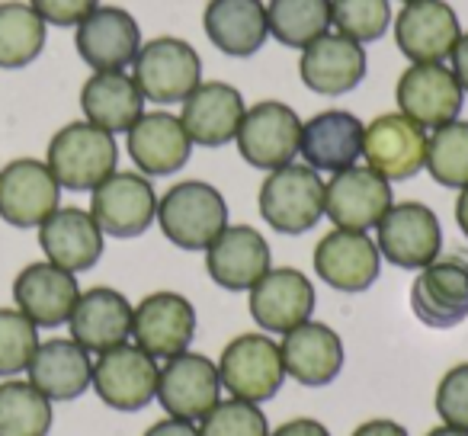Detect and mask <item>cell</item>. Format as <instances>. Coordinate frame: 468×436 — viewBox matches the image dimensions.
<instances>
[{
    "label": "cell",
    "instance_id": "obj_1",
    "mask_svg": "<svg viewBox=\"0 0 468 436\" xmlns=\"http://www.w3.org/2000/svg\"><path fill=\"white\" fill-rule=\"evenodd\" d=\"M157 225L180 250H206L228 229L225 196L202 180H183L157 199Z\"/></svg>",
    "mask_w": 468,
    "mask_h": 436
},
{
    "label": "cell",
    "instance_id": "obj_2",
    "mask_svg": "<svg viewBox=\"0 0 468 436\" xmlns=\"http://www.w3.org/2000/svg\"><path fill=\"white\" fill-rule=\"evenodd\" d=\"M46 164L58 180V186L74 189V193H87V189L93 193L106 176L116 174V135L97 129L87 119L84 122H68L48 142Z\"/></svg>",
    "mask_w": 468,
    "mask_h": 436
},
{
    "label": "cell",
    "instance_id": "obj_3",
    "mask_svg": "<svg viewBox=\"0 0 468 436\" xmlns=\"http://www.w3.org/2000/svg\"><path fill=\"white\" fill-rule=\"evenodd\" d=\"M257 199L263 222L280 235H305L324 218V180L308 164L270 170Z\"/></svg>",
    "mask_w": 468,
    "mask_h": 436
},
{
    "label": "cell",
    "instance_id": "obj_4",
    "mask_svg": "<svg viewBox=\"0 0 468 436\" xmlns=\"http://www.w3.org/2000/svg\"><path fill=\"white\" fill-rule=\"evenodd\" d=\"M132 68H135L132 80L138 84L142 97L161 106L183 103L202 84L199 52L189 42L174 39V36L144 42L138 48L135 61H132Z\"/></svg>",
    "mask_w": 468,
    "mask_h": 436
},
{
    "label": "cell",
    "instance_id": "obj_5",
    "mask_svg": "<svg viewBox=\"0 0 468 436\" xmlns=\"http://www.w3.org/2000/svg\"><path fill=\"white\" fill-rule=\"evenodd\" d=\"M410 286V312L433 331H449L468 318V254L449 250L417 270Z\"/></svg>",
    "mask_w": 468,
    "mask_h": 436
},
{
    "label": "cell",
    "instance_id": "obj_6",
    "mask_svg": "<svg viewBox=\"0 0 468 436\" xmlns=\"http://www.w3.org/2000/svg\"><path fill=\"white\" fill-rule=\"evenodd\" d=\"M218 376L221 388L231 391L238 401H270L282 388V378H286L280 344H273L267 334L234 337L218 356Z\"/></svg>",
    "mask_w": 468,
    "mask_h": 436
},
{
    "label": "cell",
    "instance_id": "obj_7",
    "mask_svg": "<svg viewBox=\"0 0 468 436\" xmlns=\"http://www.w3.org/2000/svg\"><path fill=\"white\" fill-rule=\"evenodd\" d=\"M376 231L378 254L398 270H423L442 254L440 218L423 202H391Z\"/></svg>",
    "mask_w": 468,
    "mask_h": 436
},
{
    "label": "cell",
    "instance_id": "obj_8",
    "mask_svg": "<svg viewBox=\"0 0 468 436\" xmlns=\"http://www.w3.org/2000/svg\"><path fill=\"white\" fill-rule=\"evenodd\" d=\"M241 157L257 170H280L295 164L302 142V119L292 106L280 100H263L250 106L234 135Z\"/></svg>",
    "mask_w": 468,
    "mask_h": 436
},
{
    "label": "cell",
    "instance_id": "obj_9",
    "mask_svg": "<svg viewBox=\"0 0 468 436\" xmlns=\"http://www.w3.org/2000/svg\"><path fill=\"white\" fill-rule=\"evenodd\" d=\"M90 215L103 235L138 238L157 218V193L144 174L116 170L110 174L90 199Z\"/></svg>",
    "mask_w": 468,
    "mask_h": 436
},
{
    "label": "cell",
    "instance_id": "obj_10",
    "mask_svg": "<svg viewBox=\"0 0 468 436\" xmlns=\"http://www.w3.org/2000/svg\"><path fill=\"white\" fill-rule=\"evenodd\" d=\"M157 359L142 346H112L93 363V391L112 410H142L157 395Z\"/></svg>",
    "mask_w": 468,
    "mask_h": 436
},
{
    "label": "cell",
    "instance_id": "obj_11",
    "mask_svg": "<svg viewBox=\"0 0 468 436\" xmlns=\"http://www.w3.org/2000/svg\"><path fill=\"white\" fill-rule=\"evenodd\" d=\"M391 183L378 176L372 167H346L324 183V215L334 229L344 231H369L382 222L391 208Z\"/></svg>",
    "mask_w": 468,
    "mask_h": 436
},
{
    "label": "cell",
    "instance_id": "obj_12",
    "mask_svg": "<svg viewBox=\"0 0 468 436\" xmlns=\"http://www.w3.org/2000/svg\"><path fill=\"white\" fill-rule=\"evenodd\" d=\"M58 199L61 186L46 161L16 157L0 170V218L14 229H39Z\"/></svg>",
    "mask_w": 468,
    "mask_h": 436
},
{
    "label": "cell",
    "instance_id": "obj_13",
    "mask_svg": "<svg viewBox=\"0 0 468 436\" xmlns=\"http://www.w3.org/2000/svg\"><path fill=\"white\" fill-rule=\"evenodd\" d=\"M366 167H372L388 183L410 180L427 161V129L410 122L401 112H385L366 125L363 135Z\"/></svg>",
    "mask_w": 468,
    "mask_h": 436
},
{
    "label": "cell",
    "instance_id": "obj_14",
    "mask_svg": "<svg viewBox=\"0 0 468 436\" xmlns=\"http://www.w3.org/2000/svg\"><path fill=\"white\" fill-rule=\"evenodd\" d=\"M395 100L401 116H408L420 129L433 132L440 125L459 119L465 90H462L455 74L442 61H433V65H410L398 78Z\"/></svg>",
    "mask_w": 468,
    "mask_h": 436
},
{
    "label": "cell",
    "instance_id": "obj_15",
    "mask_svg": "<svg viewBox=\"0 0 468 436\" xmlns=\"http://www.w3.org/2000/svg\"><path fill=\"white\" fill-rule=\"evenodd\" d=\"M154 398L176 420H202L221 401L218 366L202 353H180L164 363Z\"/></svg>",
    "mask_w": 468,
    "mask_h": 436
},
{
    "label": "cell",
    "instance_id": "obj_16",
    "mask_svg": "<svg viewBox=\"0 0 468 436\" xmlns=\"http://www.w3.org/2000/svg\"><path fill=\"white\" fill-rule=\"evenodd\" d=\"M132 337L154 359H174L196 337V308L180 292H151L132 312Z\"/></svg>",
    "mask_w": 468,
    "mask_h": 436
},
{
    "label": "cell",
    "instance_id": "obj_17",
    "mask_svg": "<svg viewBox=\"0 0 468 436\" xmlns=\"http://www.w3.org/2000/svg\"><path fill=\"white\" fill-rule=\"evenodd\" d=\"M462 36L459 16L446 0H414L404 4L395 16V42L398 52L410 65H433L452 55Z\"/></svg>",
    "mask_w": 468,
    "mask_h": 436
},
{
    "label": "cell",
    "instance_id": "obj_18",
    "mask_svg": "<svg viewBox=\"0 0 468 436\" xmlns=\"http://www.w3.org/2000/svg\"><path fill=\"white\" fill-rule=\"evenodd\" d=\"M206 270L215 286L228 292H250L273 270L267 238L250 225H228L206 248Z\"/></svg>",
    "mask_w": 468,
    "mask_h": 436
},
{
    "label": "cell",
    "instance_id": "obj_19",
    "mask_svg": "<svg viewBox=\"0 0 468 436\" xmlns=\"http://www.w3.org/2000/svg\"><path fill=\"white\" fill-rule=\"evenodd\" d=\"M382 254L366 231L334 229L314 248V273L337 292H366L378 280Z\"/></svg>",
    "mask_w": 468,
    "mask_h": 436
},
{
    "label": "cell",
    "instance_id": "obj_20",
    "mask_svg": "<svg viewBox=\"0 0 468 436\" xmlns=\"http://www.w3.org/2000/svg\"><path fill=\"white\" fill-rule=\"evenodd\" d=\"M74 46L93 71H125L142 42L138 20L122 7H97L74 29Z\"/></svg>",
    "mask_w": 468,
    "mask_h": 436
},
{
    "label": "cell",
    "instance_id": "obj_21",
    "mask_svg": "<svg viewBox=\"0 0 468 436\" xmlns=\"http://www.w3.org/2000/svg\"><path fill=\"white\" fill-rule=\"evenodd\" d=\"M366 71H369L366 48L340 33H324L302 48L299 74L308 90L321 97H344L356 90L366 80Z\"/></svg>",
    "mask_w": 468,
    "mask_h": 436
},
{
    "label": "cell",
    "instance_id": "obj_22",
    "mask_svg": "<svg viewBox=\"0 0 468 436\" xmlns=\"http://www.w3.org/2000/svg\"><path fill=\"white\" fill-rule=\"evenodd\" d=\"M80 299L78 276L55 267L48 261L29 263L14 280V302L36 327L68 324L74 305Z\"/></svg>",
    "mask_w": 468,
    "mask_h": 436
},
{
    "label": "cell",
    "instance_id": "obj_23",
    "mask_svg": "<svg viewBox=\"0 0 468 436\" xmlns=\"http://www.w3.org/2000/svg\"><path fill=\"white\" fill-rule=\"evenodd\" d=\"M314 302L312 280L292 267H280L250 289V318L267 334H289L312 321Z\"/></svg>",
    "mask_w": 468,
    "mask_h": 436
},
{
    "label": "cell",
    "instance_id": "obj_24",
    "mask_svg": "<svg viewBox=\"0 0 468 436\" xmlns=\"http://www.w3.org/2000/svg\"><path fill=\"white\" fill-rule=\"evenodd\" d=\"M244 112H248V106H244L238 87L225 84V80H206L183 100L180 122L193 144L221 148V144L234 142Z\"/></svg>",
    "mask_w": 468,
    "mask_h": 436
},
{
    "label": "cell",
    "instance_id": "obj_25",
    "mask_svg": "<svg viewBox=\"0 0 468 436\" xmlns=\"http://www.w3.org/2000/svg\"><path fill=\"white\" fill-rule=\"evenodd\" d=\"M366 125L346 110H324L302 122L299 154L318 174H340L363 157Z\"/></svg>",
    "mask_w": 468,
    "mask_h": 436
},
{
    "label": "cell",
    "instance_id": "obj_26",
    "mask_svg": "<svg viewBox=\"0 0 468 436\" xmlns=\"http://www.w3.org/2000/svg\"><path fill=\"white\" fill-rule=\"evenodd\" d=\"M280 353L286 376H292L295 382L308 385V388L331 385L344 372L346 359L340 334L334 327L321 324V321H305V324L282 334Z\"/></svg>",
    "mask_w": 468,
    "mask_h": 436
},
{
    "label": "cell",
    "instance_id": "obj_27",
    "mask_svg": "<svg viewBox=\"0 0 468 436\" xmlns=\"http://www.w3.org/2000/svg\"><path fill=\"white\" fill-rule=\"evenodd\" d=\"M103 238L106 235L93 222V215L78 206H58L39 225V248L46 250V261L68 273H84L97 267V261L103 257Z\"/></svg>",
    "mask_w": 468,
    "mask_h": 436
},
{
    "label": "cell",
    "instance_id": "obj_28",
    "mask_svg": "<svg viewBox=\"0 0 468 436\" xmlns=\"http://www.w3.org/2000/svg\"><path fill=\"white\" fill-rule=\"evenodd\" d=\"M132 302L110 286H93L80 292L71 318V340L87 353H106L132 337Z\"/></svg>",
    "mask_w": 468,
    "mask_h": 436
},
{
    "label": "cell",
    "instance_id": "obj_29",
    "mask_svg": "<svg viewBox=\"0 0 468 436\" xmlns=\"http://www.w3.org/2000/svg\"><path fill=\"white\" fill-rule=\"evenodd\" d=\"M125 135H129V157L144 176L180 174L193 154V142L180 116L170 112H144Z\"/></svg>",
    "mask_w": 468,
    "mask_h": 436
},
{
    "label": "cell",
    "instance_id": "obj_30",
    "mask_svg": "<svg viewBox=\"0 0 468 436\" xmlns=\"http://www.w3.org/2000/svg\"><path fill=\"white\" fill-rule=\"evenodd\" d=\"M202 29L221 55L250 58L267 46V4L263 0H208L202 14Z\"/></svg>",
    "mask_w": 468,
    "mask_h": 436
},
{
    "label": "cell",
    "instance_id": "obj_31",
    "mask_svg": "<svg viewBox=\"0 0 468 436\" xmlns=\"http://www.w3.org/2000/svg\"><path fill=\"white\" fill-rule=\"evenodd\" d=\"M29 385L42 391L48 401H74L93 382L90 353L74 340H46L29 363Z\"/></svg>",
    "mask_w": 468,
    "mask_h": 436
},
{
    "label": "cell",
    "instance_id": "obj_32",
    "mask_svg": "<svg viewBox=\"0 0 468 436\" xmlns=\"http://www.w3.org/2000/svg\"><path fill=\"white\" fill-rule=\"evenodd\" d=\"M80 110L90 125L119 135L144 116V97L125 71H93L80 87Z\"/></svg>",
    "mask_w": 468,
    "mask_h": 436
},
{
    "label": "cell",
    "instance_id": "obj_33",
    "mask_svg": "<svg viewBox=\"0 0 468 436\" xmlns=\"http://www.w3.org/2000/svg\"><path fill=\"white\" fill-rule=\"evenodd\" d=\"M46 20L23 0L0 4V68L16 71V68L33 65L46 48Z\"/></svg>",
    "mask_w": 468,
    "mask_h": 436
},
{
    "label": "cell",
    "instance_id": "obj_34",
    "mask_svg": "<svg viewBox=\"0 0 468 436\" xmlns=\"http://www.w3.org/2000/svg\"><path fill=\"white\" fill-rule=\"evenodd\" d=\"M267 23L276 42L305 48L331 29V0H270Z\"/></svg>",
    "mask_w": 468,
    "mask_h": 436
},
{
    "label": "cell",
    "instance_id": "obj_35",
    "mask_svg": "<svg viewBox=\"0 0 468 436\" xmlns=\"http://www.w3.org/2000/svg\"><path fill=\"white\" fill-rule=\"evenodd\" d=\"M52 401L36 385L10 378L0 385V436H48Z\"/></svg>",
    "mask_w": 468,
    "mask_h": 436
},
{
    "label": "cell",
    "instance_id": "obj_36",
    "mask_svg": "<svg viewBox=\"0 0 468 436\" xmlns=\"http://www.w3.org/2000/svg\"><path fill=\"white\" fill-rule=\"evenodd\" d=\"M427 174L433 176L440 186L449 189H465L468 186V122L455 119L433 135H427V161H423Z\"/></svg>",
    "mask_w": 468,
    "mask_h": 436
},
{
    "label": "cell",
    "instance_id": "obj_37",
    "mask_svg": "<svg viewBox=\"0 0 468 436\" xmlns=\"http://www.w3.org/2000/svg\"><path fill=\"white\" fill-rule=\"evenodd\" d=\"M331 27L353 42H376L391 29L388 0H331Z\"/></svg>",
    "mask_w": 468,
    "mask_h": 436
},
{
    "label": "cell",
    "instance_id": "obj_38",
    "mask_svg": "<svg viewBox=\"0 0 468 436\" xmlns=\"http://www.w3.org/2000/svg\"><path fill=\"white\" fill-rule=\"evenodd\" d=\"M39 350V327L20 308H0V378L29 369Z\"/></svg>",
    "mask_w": 468,
    "mask_h": 436
},
{
    "label": "cell",
    "instance_id": "obj_39",
    "mask_svg": "<svg viewBox=\"0 0 468 436\" xmlns=\"http://www.w3.org/2000/svg\"><path fill=\"white\" fill-rule=\"evenodd\" d=\"M199 436H270L267 414L250 401H218L202 417Z\"/></svg>",
    "mask_w": 468,
    "mask_h": 436
},
{
    "label": "cell",
    "instance_id": "obj_40",
    "mask_svg": "<svg viewBox=\"0 0 468 436\" xmlns=\"http://www.w3.org/2000/svg\"><path fill=\"white\" fill-rule=\"evenodd\" d=\"M436 414L446 427L468 430V363H459L436 385Z\"/></svg>",
    "mask_w": 468,
    "mask_h": 436
},
{
    "label": "cell",
    "instance_id": "obj_41",
    "mask_svg": "<svg viewBox=\"0 0 468 436\" xmlns=\"http://www.w3.org/2000/svg\"><path fill=\"white\" fill-rule=\"evenodd\" d=\"M29 7L46 20V27H78L100 7V0H29Z\"/></svg>",
    "mask_w": 468,
    "mask_h": 436
},
{
    "label": "cell",
    "instance_id": "obj_42",
    "mask_svg": "<svg viewBox=\"0 0 468 436\" xmlns=\"http://www.w3.org/2000/svg\"><path fill=\"white\" fill-rule=\"evenodd\" d=\"M270 436H331L324 423L312 420V417H295V420L282 423L280 430H273Z\"/></svg>",
    "mask_w": 468,
    "mask_h": 436
},
{
    "label": "cell",
    "instance_id": "obj_43",
    "mask_svg": "<svg viewBox=\"0 0 468 436\" xmlns=\"http://www.w3.org/2000/svg\"><path fill=\"white\" fill-rule=\"evenodd\" d=\"M452 68L449 71L455 74V80H459V87L468 93V33H462L459 36V42H455V48H452Z\"/></svg>",
    "mask_w": 468,
    "mask_h": 436
},
{
    "label": "cell",
    "instance_id": "obj_44",
    "mask_svg": "<svg viewBox=\"0 0 468 436\" xmlns=\"http://www.w3.org/2000/svg\"><path fill=\"white\" fill-rule=\"evenodd\" d=\"M144 436H199V427H193V420H157L154 427L144 430Z\"/></svg>",
    "mask_w": 468,
    "mask_h": 436
},
{
    "label": "cell",
    "instance_id": "obj_45",
    "mask_svg": "<svg viewBox=\"0 0 468 436\" xmlns=\"http://www.w3.org/2000/svg\"><path fill=\"white\" fill-rule=\"evenodd\" d=\"M353 436H408V430L395 420H369L353 430Z\"/></svg>",
    "mask_w": 468,
    "mask_h": 436
},
{
    "label": "cell",
    "instance_id": "obj_46",
    "mask_svg": "<svg viewBox=\"0 0 468 436\" xmlns=\"http://www.w3.org/2000/svg\"><path fill=\"white\" fill-rule=\"evenodd\" d=\"M455 222H459L462 235L468 238V186L459 189V199H455Z\"/></svg>",
    "mask_w": 468,
    "mask_h": 436
},
{
    "label": "cell",
    "instance_id": "obj_47",
    "mask_svg": "<svg viewBox=\"0 0 468 436\" xmlns=\"http://www.w3.org/2000/svg\"><path fill=\"white\" fill-rule=\"evenodd\" d=\"M427 436H468V430H455V427H446V423H442V427L430 430Z\"/></svg>",
    "mask_w": 468,
    "mask_h": 436
},
{
    "label": "cell",
    "instance_id": "obj_48",
    "mask_svg": "<svg viewBox=\"0 0 468 436\" xmlns=\"http://www.w3.org/2000/svg\"><path fill=\"white\" fill-rule=\"evenodd\" d=\"M401 4H414V0H401Z\"/></svg>",
    "mask_w": 468,
    "mask_h": 436
}]
</instances>
